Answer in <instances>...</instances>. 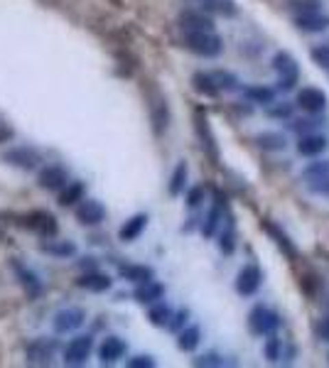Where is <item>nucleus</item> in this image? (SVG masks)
Segmentation results:
<instances>
[{
  "label": "nucleus",
  "mask_w": 329,
  "mask_h": 368,
  "mask_svg": "<svg viewBox=\"0 0 329 368\" xmlns=\"http://www.w3.org/2000/svg\"><path fill=\"white\" fill-rule=\"evenodd\" d=\"M40 251L47 253V256H54V258H69L77 253V245L71 243V241H49L47 243H40Z\"/></svg>",
  "instance_id": "obj_25"
},
{
  "label": "nucleus",
  "mask_w": 329,
  "mask_h": 368,
  "mask_svg": "<svg viewBox=\"0 0 329 368\" xmlns=\"http://www.w3.org/2000/svg\"><path fill=\"white\" fill-rule=\"evenodd\" d=\"M12 270H15V275H18V278H20V282H23V287H25V290H27L29 295H32V297L42 293V282L37 280V275L32 273V270H27V268H25V265L20 263L18 258H12Z\"/></svg>",
  "instance_id": "obj_23"
},
{
  "label": "nucleus",
  "mask_w": 329,
  "mask_h": 368,
  "mask_svg": "<svg viewBox=\"0 0 329 368\" xmlns=\"http://www.w3.org/2000/svg\"><path fill=\"white\" fill-rule=\"evenodd\" d=\"M118 275H121L123 280L141 285V282L153 280V278H155V270H153V268H147V265H136V263H130V265H121V268H118Z\"/></svg>",
  "instance_id": "obj_22"
},
{
  "label": "nucleus",
  "mask_w": 329,
  "mask_h": 368,
  "mask_svg": "<svg viewBox=\"0 0 329 368\" xmlns=\"http://www.w3.org/2000/svg\"><path fill=\"white\" fill-rule=\"evenodd\" d=\"M310 192L319 194V197H329V175L319 177V180H310Z\"/></svg>",
  "instance_id": "obj_43"
},
{
  "label": "nucleus",
  "mask_w": 329,
  "mask_h": 368,
  "mask_svg": "<svg viewBox=\"0 0 329 368\" xmlns=\"http://www.w3.org/2000/svg\"><path fill=\"white\" fill-rule=\"evenodd\" d=\"M212 74L221 91H234V88H239V79H236L234 74H229V71H212Z\"/></svg>",
  "instance_id": "obj_37"
},
{
  "label": "nucleus",
  "mask_w": 329,
  "mask_h": 368,
  "mask_svg": "<svg viewBox=\"0 0 329 368\" xmlns=\"http://www.w3.org/2000/svg\"><path fill=\"white\" fill-rule=\"evenodd\" d=\"M312 62L322 69H329V45H317L312 49Z\"/></svg>",
  "instance_id": "obj_41"
},
{
  "label": "nucleus",
  "mask_w": 329,
  "mask_h": 368,
  "mask_svg": "<svg viewBox=\"0 0 329 368\" xmlns=\"http://www.w3.org/2000/svg\"><path fill=\"white\" fill-rule=\"evenodd\" d=\"M77 285L84 287V290H88V293H106V290H111V278L103 273L91 270V273H84L82 278H79Z\"/></svg>",
  "instance_id": "obj_21"
},
{
  "label": "nucleus",
  "mask_w": 329,
  "mask_h": 368,
  "mask_svg": "<svg viewBox=\"0 0 329 368\" xmlns=\"http://www.w3.org/2000/svg\"><path fill=\"white\" fill-rule=\"evenodd\" d=\"M12 135H15V133H12L10 125H5V123H0V143H8V140H10V138H12Z\"/></svg>",
  "instance_id": "obj_49"
},
{
  "label": "nucleus",
  "mask_w": 329,
  "mask_h": 368,
  "mask_svg": "<svg viewBox=\"0 0 329 368\" xmlns=\"http://www.w3.org/2000/svg\"><path fill=\"white\" fill-rule=\"evenodd\" d=\"M315 332H317V336L322 341H327L329 344V317H324V319L317 321V327H315Z\"/></svg>",
  "instance_id": "obj_48"
},
{
  "label": "nucleus",
  "mask_w": 329,
  "mask_h": 368,
  "mask_svg": "<svg viewBox=\"0 0 329 368\" xmlns=\"http://www.w3.org/2000/svg\"><path fill=\"white\" fill-rule=\"evenodd\" d=\"M84 321H86V312L82 307H64L52 317V329L57 334H71L77 332Z\"/></svg>",
  "instance_id": "obj_5"
},
{
  "label": "nucleus",
  "mask_w": 329,
  "mask_h": 368,
  "mask_svg": "<svg viewBox=\"0 0 329 368\" xmlns=\"http://www.w3.org/2000/svg\"><path fill=\"white\" fill-rule=\"evenodd\" d=\"M256 145H258L260 150L278 152L288 145V138H285L282 133H260L258 138H256Z\"/></svg>",
  "instance_id": "obj_27"
},
{
  "label": "nucleus",
  "mask_w": 329,
  "mask_h": 368,
  "mask_svg": "<svg viewBox=\"0 0 329 368\" xmlns=\"http://www.w3.org/2000/svg\"><path fill=\"white\" fill-rule=\"evenodd\" d=\"M147 319H150V324H155V327H167V324H170V319H172V310L162 302V299H160V302L150 304Z\"/></svg>",
  "instance_id": "obj_28"
},
{
  "label": "nucleus",
  "mask_w": 329,
  "mask_h": 368,
  "mask_svg": "<svg viewBox=\"0 0 329 368\" xmlns=\"http://www.w3.org/2000/svg\"><path fill=\"white\" fill-rule=\"evenodd\" d=\"M295 103L300 106L305 113H312V116H317L327 108V96H324L322 88H315V86H307L302 88L300 94H297V101Z\"/></svg>",
  "instance_id": "obj_11"
},
{
  "label": "nucleus",
  "mask_w": 329,
  "mask_h": 368,
  "mask_svg": "<svg viewBox=\"0 0 329 368\" xmlns=\"http://www.w3.org/2000/svg\"><path fill=\"white\" fill-rule=\"evenodd\" d=\"M3 160H5L8 164H12V167H18V170L29 172L42 162V155L35 150V147L23 145V147H10V150L3 155Z\"/></svg>",
  "instance_id": "obj_7"
},
{
  "label": "nucleus",
  "mask_w": 329,
  "mask_h": 368,
  "mask_svg": "<svg viewBox=\"0 0 329 368\" xmlns=\"http://www.w3.org/2000/svg\"><path fill=\"white\" fill-rule=\"evenodd\" d=\"M37 184L45 192H62V189L69 184V172L62 167V164H47L45 170L37 177Z\"/></svg>",
  "instance_id": "obj_9"
},
{
  "label": "nucleus",
  "mask_w": 329,
  "mask_h": 368,
  "mask_svg": "<svg viewBox=\"0 0 329 368\" xmlns=\"http://www.w3.org/2000/svg\"><path fill=\"white\" fill-rule=\"evenodd\" d=\"M206 10H217L221 15H236V8L231 0H206Z\"/></svg>",
  "instance_id": "obj_40"
},
{
  "label": "nucleus",
  "mask_w": 329,
  "mask_h": 368,
  "mask_svg": "<svg viewBox=\"0 0 329 368\" xmlns=\"http://www.w3.org/2000/svg\"><path fill=\"white\" fill-rule=\"evenodd\" d=\"M184 321H187V310H180L177 315H172V319H170V324H167V327H170L172 332H180Z\"/></svg>",
  "instance_id": "obj_46"
},
{
  "label": "nucleus",
  "mask_w": 329,
  "mask_h": 368,
  "mask_svg": "<svg viewBox=\"0 0 329 368\" xmlns=\"http://www.w3.org/2000/svg\"><path fill=\"white\" fill-rule=\"evenodd\" d=\"M204 187H192L187 192V206L189 209H197V206L202 204V201H204Z\"/></svg>",
  "instance_id": "obj_44"
},
{
  "label": "nucleus",
  "mask_w": 329,
  "mask_h": 368,
  "mask_svg": "<svg viewBox=\"0 0 329 368\" xmlns=\"http://www.w3.org/2000/svg\"><path fill=\"white\" fill-rule=\"evenodd\" d=\"M91 351H94V339L88 334L86 336L84 334L82 336H74L64 349V363L66 366H82L91 356Z\"/></svg>",
  "instance_id": "obj_8"
},
{
  "label": "nucleus",
  "mask_w": 329,
  "mask_h": 368,
  "mask_svg": "<svg viewBox=\"0 0 329 368\" xmlns=\"http://www.w3.org/2000/svg\"><path fill=\"white\" fill-rule=\"evenodd\" d=\"M184 45L189 52H194L197 57L214 59L223 52V42L214 29H199V32H184Z\"/></svg>",
  "instance_id": "obj_1"
},
{
  "label": "nucleus",
  "mask_w": 329,
  "mask_h": 368,
  "mask_svg": "<svg viewBox=\"0 0 329 368\" xmlns=\"http://www.w3.org/2000/svg\"><path fill=\"white\" fill-rule=\"evenodd\" d=\"M79 265H82V268L86 270V273L96 270V260H94V258H82V263H79Z\"/></svg>",
  "instance_id": "obj_50"
},
{
  "label": "nucleus",
  "mask_w": 329,
  "mask_h": 368,
  "mask_svg": "<svg viewBox=\"0 0 329 368\" xmlns=\"http://www.w3.org/2000/svg\"><path fill=\"white\" fill-rule=\"evenodd\" d=\"M202 341V329L199 327H187L180 332V339H177V346H180V351H194L197 346H199Z\"/></svg>",
  "instance_id": "obj_29"
},
{
  "label": "nucleus",
  "mask_w": 329,
  "mask_h": 368,
  "mask_svg": "<svg viewBox=\"0 0 329 368\" xmlns=\"http://www.w3.org/2000/svg\"><path fill=\"white\" fill-rule=\"evenodd\" d=\"M103 219H106V206L96 199H84L77 206V221L84 226H99Z\"/></svg>",
  "instance_id": "obj_12"
},
{
  "label": "nucleus",
  "mask_w": 329,
  "mask_h": 368,
  "mask_svg": "<svg viewBox=\"0 0 329 368\" xmlns=\"http://www.w3.org/2000/svg\"><path fill=\"white\" fill-rule=\"evenodd\" d=\"M236 234H234V226H231L229 223V228H226V231H223L221 234V241H219V248H221V253L223 256H231V253H234V248H236Z\"/></svg>",
  "instance_id": "obj_39"
},
{
  "label": "nucleus",
  "mask_w": 329,
  "mask_h": 368,
  "mask_svg": "<svg viewBox=\"0 0 329 368\" xmlns=\"http://www.w3.org/2000/svg\"><path fill=\"white\" fill-rule=\"evenodd\" d=\"M327 150V138L319 133H307L300 135V143H297V152L302 158H317L319 152Z\"/></svg>",
  "instance_id": "obj_17"
},
{
  "label": "nucleus",
  "mask_w": 329,
  "mask_h": 368,
  "mask_svg": "<svg viewBox=\"0 0 329 368\" xmlns=\"http://www.w3.org/2000/svg\"><path fill=\"white\" fill-rule=\"evenodd\" d=\"M223 358H219L217 354H206V356L194 358V366H223Z\"/></svg>",
  "instance_id": "obj_45"
},
{
  "label": "nucleus",
  "mask_w": 329,
  "mask_h": 368,
  "mask_svg": "<svg viewBox=\"0 0 329 368\" xmlns=\"http://www.w3.org/2000/svg\"><path fill=\"white\" fill-rule=\"evenodd\" d=\"M243 96H246L248 101H253V103H260V106H271L273 101H276V91L268 86H248L246 91H243Z\"/></svg>",
  "instance_id": "obj_30"
},
{
  "label": "nucleus",
  "mask_w": 329,
  "mask_h": 368,
  "mask_svg": "<svg viewBox=\"0 0 329 368\" xmlns=\"http://www.w3.org/2000/svg\"><path fill=\"white\" fill-rule=\"evenodd\" d=\"M197 133H199V138L204 140L206 150L212 152V158H217V145H214V135H212V130H209V123H206V118L202 116V113H197Z\"/></svg>",
  "instance_id": "obj_33"
},
{
  "label": "nucleus",
  "mask_w": 329,
  "mask_h": 368,
  "mask_svg": "<svg viewBox=\"0 0 329 368\" xmlns=\"http://www.w3.org/2000/svg\"><path fill=\"white\" fill-rule=\"evenodd\" d=\"M280 327V317L273 310H268L265 304H256L248 315V329H251L256 336H268V334H276V329Z\"/></svg>",
  "instance_id": "obj_3"
},
{
  "label": "nucleus",
  "mask_w": 329,
  "mask_h": 368,
  "mask_svg": "<svg viewBox=\"0 0 329 368\" xmlns=\"http://www.w3.org/2000/svg\"><path fill=\"white\" fill-rule=\"evenodd\" d=\"M187 175H189V170H187V162H177V167H175V172H172V177H170V194L172 197H180V194L184 192V184H187Z\"/></svg>",
  "instance_id": "obj_32"
},
{
  "label": "nucleus",
  "mask_w": 329,
  "mask_h": 368,
  "mask_svg": "<svg viewBox=\"0 0 329 368\" xmlns=\"http://www.w3.org/2000/svg\"><path fill=\"white\" fill-rule=\"evenodd\" d=\"M221 217H223V204H221V199H217V204L212 206V211H209V217H206V221L202 223V234H204L206 238L217 234L219 223H221Z\"/></svg>",
  "instance_id": "obj_31"
},
{
  "label": "nucleus",
  "mask_w": 329,
  "mask_h": 368,
  "mask_svg": "<svg viewBox=\"0 0 329 368\" xmlns=\"http://www.w3.org/2000/svg\"><path fill=\"white\" fill-rule=\"evenodd\" d=\"M295 25H297L302 32H322V29L329 27V15H324L322 10L295 15Z\"/></svg>",
  "instance_id": "obj_16"
},
{
  "label": "nucleus",
  "mask_w": 329,
  "mask_h": 368,
  "mask_svg": "<svg viewBox=\"0 0 329 368\" xmlns=\"http://www.w3.org/2000/svg\"><path fill=\"white\" fill-rule=\"evenodd\" d=\"M273 69H276L278 76H280L278 88H280V91H293L297 79H300V66H297L293 54L278 52L276 57H273Z\"/></svg>",
  "instance_id": "obj_2"
},
{
  "label": "nucleus",
  "mask_w": 329,
  "mask_h": 368,
  "mask_svg": "<svg viewBox=\"0 0 329 368\" xmlns=\"http://www.w3.org/2000/svg\"><path fill=\"white\" fill-rule=\"evenodd\" d=\"M265 113H268V118L288 121V118L293 116V106H290V103H280V101H273L271 106H265Z\"/></svg>",
  "instance_id": "obj_35"
},
{
  "label": "nucleus",
  "mask_w": 329,
  "mask_h": 368,
  "mask_svg": "<svg viewBox=\"0 0 329 368\" xmlns=\"http://www.w3.org/2000/svg\"><path fill=\"white\" fill-rule=\"evenodd\" d=\"M123 354H125V341L121 336H106L99 346L101 363H116L118 358H123Z\"/></svg>",
  "instance_id": "obj_15"
},
{
  "label": "nucleus",
  "mask_w": 329,
  "mask_h": 368,
  "mask_svg": "<svg viewBox=\"0 0 329 368\" xmlns=\"http://www.w3.org/2000/svg\"><path fill=\"white\" fill-rule=\"evenodd\" d=\"M322 123L319 121H312V118H305V121H293V130L297 135H307V133H315Z\"/></svg>",
  "instance_id": "obj_42"
},
{
  "label": "nucleus",
  "mask_w": 329,
  "mask_h": 368,
  "mask_svg": "<svg viewBox=\"0 0 329 368\" xmlns=\"http://www.w3.org/2000/svg\"><path fill=\"white\" fill-rule=\"evenodd\" d=\"M84 197H86V187H84V182H69V184L59 192V204L62 206L82 204Z\"/></svg>",
  "instance_id": "obj_24"
},
{
  "label": "nucleus",
  "mask_w": 329,
  "mask_h": 368,
  "mask_svg": "<svg viewBox=\"0 0 329 368\" xmlns=\"http://www.w3.org/2000/svg\"><path fill=\"white\" fill-rule=\"evenodd\" d=\"M133 297H136L141 304L160 302V299L164 297V285H160V282H155V280L141 282V285L136 287V293H133Z\"/></svg>",
  "instance_id": "obj_20"
},
{
  "label": "nucleus",
  "mask_w": 329,
  "mask_h": 368,
  "mask_svg": "<svg viewBox=\"0 0 329 368\" xmlns=\"http://www.w3.org/2000/svg\"><path fill=\"white\" fill-rule=\"evenodd\" d=\"M329 175V160H315V162H310L302 170V177H305L307 182L310 180H319V177H327Z\"/></svg>",
  "instance_id": "obj_34"
},
{
  "label": "nucleus",
  "mask_w": 329,
  "mask_h": 368,
  "mask_svg": "<svg viewBox=\"0 0 329 368\" xmlns=\"http://www.w3.org/2000/svg\"><path fill=\"white\" fill-rule=\"evenodd\" d=\"M180 27L184 32H199V29H214L212 15H206L202 10H184L180 15Z\"/></svg>",
  "instance_id": "obj_14"
},
{
  "label": "nucleus",
  "mask_w": 329,
  "mask_h": 368,
  "mask_svg": "<svg viewBox=\"0 0 329 368\" xmlns=\"http://www.w3.org/2000/svg\"><path fill=\"white\" fill-rule=\"evenodd\" d=\"M192 86L197 94L206 96V99H217V96L221 94L217 79H214V74H209V71H197V74L192 76Z\"/></svg>",
  "instance_id": "obj_18"
},
{
  "label": "nucleus",
  "mask_w": 329,
  "mask_h": 368,
  "mask_svg": "<svg viewBox=\"0 0 329 368\" xmlns=\"http://www.w3.org/2000/svg\"><path fill=\"white\" fill-rule=\"evenodd\" d=\"M145 226H147L145 214H136V217H130L128 221L121 226V231H118V238L123 241V243H133L136 238H141V234L145 231Z\"/></svg>",
  "instance_id": "obj_19"
},
{
  "label": "nucleus",
  "mask_w": 329,
  "mask_h": 368,
  "mask_svg": "<svg viewBox=\"0 0 329 368\" xmlns=\"http://www.w3.org/2000/svg\"><path fill=\"white\" fill-rule=\"evenodd\" d=\"M263 354H265V358H268V361H278V358H280V339H278L276 334H268Z\"/></svg>",
  "instance_id": "obj_38"
},
{
  "label": "nucleus",
  "mask_w": 329,
  "mask_h": 368,
  "mask_svg": "<svg viewBox=\"0 0 329 368\" xmlns=\"http://www.w3.org/2000/svg\"><path fill=\"white\" fill-rule=\"evenodd\" d=\"M54 351H57V344H54L52 339H35L32 344H27V349H25V358H27V363H32V366H49L54 358Z\"/></svg>",
  "instance_id": "obj_10"
},
{
  "label": "nucleus",
  "mask_w": 329,
  "mask_h": 368,
  "mask_svg": "<svg viewBox=\"0 0 329 368\" xmlns=\"http://www.w3.org/2000/svg\"><path fill=\"white\" fill-rule=\"evenodd\" d=\"M288 8L295 12V15H305V12L319 10V0H290Z\"/></svg>",
  "instance_id": "obj_36"
},
{
  "label": "nucleus",
  "mask_w": 329,
  "mask_h": 368,
  "mask_svg": "<svg viewBox=\"0 0 329 368\" xmlns=\"http://www.w3.org/2000/svg\"><path fill=\"white\" fill-rule=\"evenodd\" d=\"M263 285V273L256 263H248L241 268V273L236 275V293L241 297H251L258 293V287Z\"/></svg>",
  "instance_id": "obj_6"
},
{
  "label": "nucleus",
  "mask_w": 329,
  "mask_h": 368,
  "mask_svg": "<svg viewBox=\"0 0 329 368\" xmlns=\"http://www.w3.org/2000/svg\"><path fill=\"white\" fill-rule=\"evenodd\" d=\"M23 226L29 228V231H35L42 238H54L59 231V223L52 211H42V209L29 211L27 217H23Z\"/></svg>",
  "instance_id": "obj_4"
},
{
  "label": "nucleus",
  "mask_w": 329,
  "mask_h": 368,
  "mask_svg": "<svg viewBox=\"0 0 329 368\" xmlns=\"http://www.w3.org/2000/svg\"><path fill=\"white\" fill-rule=\"evenodd\" d=\"M130 368H153L155 366V358L153 356H136L128 361Z\"/></svg>",
  "instance_id": "obj_47"
},
{
  "label": "nucleus",
  "mask_w": 329,
  "mask_h": 368,
  "mask_svg": "<svg viewBox=\"0 0 329 368\" xmlns=\"http://www.w3.org/2000/svg\"><path fill=\"white\" fill-rule=\"evenodd\" d=\"M150 121H153L155 135H162L170 125V108H167V101L160 91H155V99L150 103Z\"/></svg>",
  "instance_id": "obj_13"
},
{
  "label": "nucleus",
  "mask_w": 329,
  "mask_h": 368,
  "mask_svg": "<svg viewBox=\"0 0 329 368\" xmlns=\"http://www.w3.org/2000/svg\"><path fill=\"white\" fill-rule=\"evenodd\" d=\"M263 231H268V234L276 238V243L282 248V253H288L290 258H295L297 256V251H295V245H293V241L288 238V236L282 234V228L278 226V223H273V221H263Z\"/></svg>",
  "instance_id": "obj_26"
}]
</instances>
